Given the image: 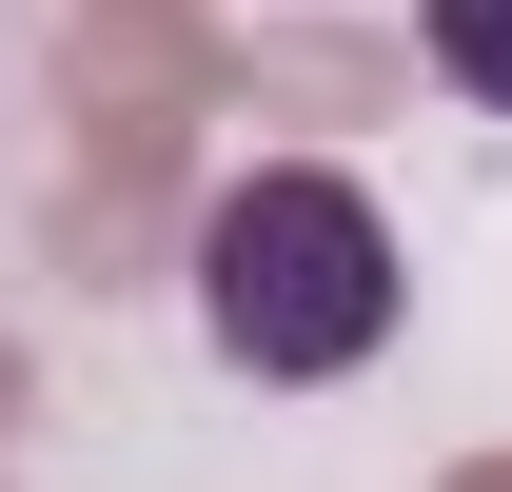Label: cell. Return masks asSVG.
Listing matches in <instances>:
<instances>
[{"label":"cell","instance_id":"7a4b0ae2","mask_svg":"<svg viewBox=\"0 0 512 492\" xmlns=\"http://www.w3.org/2000/svg\"><path fill=\"white\" fill-rule=\"evenodd\" d=\"M414 40H434L453 99H493V119H512V0H414Z\"/></svg>","mask_w":512,"mask_h":492},{"label":"cell","instance_id":"6da1fadb","mask_svg":"<svg viewBox=\"0 0 512 492\" xmlns=\"http://www.w3.org/2000/svg\"><path fill=\"white\" fill-rule=\"evenodd\" d=\"M197 335L256 374V394H316V374L394 355V217L335 158H256L197 217Z\"/></svg>","mask_w":512,"mask_h":492}]
</instances>
